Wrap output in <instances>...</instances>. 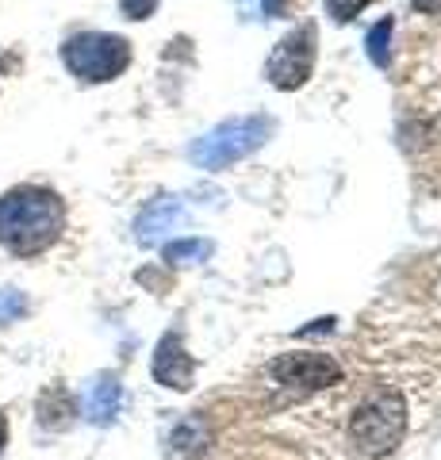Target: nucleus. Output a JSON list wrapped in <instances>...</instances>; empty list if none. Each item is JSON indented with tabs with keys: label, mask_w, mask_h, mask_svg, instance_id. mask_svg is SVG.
<instances>
[{
	"label": "nucleus",
	"mask_w": 441,
	"mask_h": 460,
	"mask_svg": "<svg viewBox=\"0 0 441 460\" xmlns=\"http://www.w3.org/2000/svg\"><path fill=\"white\" fill-rule=\"evenodd\" d=\"M66 226V208L50 189L20 184L0 196V246L12 253L31 257L54 246Z\"/></svg>",
	"instance_id": "obj_1"
},
{
	"label": "nucleus",
	"mask_w": 441,
	"mask_h": 460,
	"mask_svg": "<svg viewBox=\"0 0 441 460\" xmlns=\"http://www.w3.org/2000/svg\"><path fill=\"white\" fill-rule=\"evenodd\" d=\"M407 434V402L395 387H376L349 419V441L361 456H388Z\"/></svg>",
	"instance_id": "obj_2"
},
{
	"label": "nucleus",
	"mask_w": 441,
	"mask_h": 460,
	"mask_svg": "<svg viewBox=\"0 0 441 460\" xmlns=\"http://www.w3.org/2000/svg\"><path fill=\"white\" fill-rule=\"evenodd\" d=\"M269 135H273V123H269L265 115H238V119H226L196 138L189 157H192V165H200V169H223L231 162H242V157L253 150H261Z\"/></svg>",
	"instance_id": "obj_3"
},
{
	"label": "nucleus",
	"mask_w": 441,
	"mask_h": 460,
	"mask_svg": "<svg viewBox=\"0 0 441 460\" xmlns=\"http://www.w3.org/2000/svg\"><path fill=\"white\" fill-rule=\"evenodd\" d=\"M62 62L74 77L96 84V81L119 77L123 69L131 66V47H127V39H119V35L84 31V35H74L62 47Z\"/></svg>",
	"instance_id": "obj_4"
},
{
	"label": "nucleus",
	"mask_w": 441,
	"mask_h": 460,
	"mask_svg": "<svg viewBox=\"0 0 441 460\" xmlns=\"http://www.w3.org/2000/svg\"><path fill=\"white\" fill-rule=\"evenodd\" d=\"M311 69H315V27L304 23L273 47V58L265 62V77L269 84L288 93V89H300L311 77Z\"/></svg>",
	"instance_id": "obj_5"
},
{
	"label": "nucleus",
	"mask_w": 441,
	"mask_h": 460,
	"mask_svg": "<svg viewBox=\"0 0 441 460\" xmlns=\"http://www.w3.org/2000/svg\"><path fill=\"white\" fill-rule=\"evenodd\" d=\"M273 380L288 392H322L341 380V368L326 353H284L273 361Z\"/></svg>",
	"instance_id": "obj_6"
},
{
	"label": "nucleus",
	"mask_w": 441,
	"mask_h": 460,
	"mask_svg": "<svg viewBox=\"0 0 441 460\" xmlns=\"http://www.w3.org/2000/svg\"><path fill=\"white\" fill-rule=\"evenodd\" d=\"M192 357L189 349H184V341L177 330H169V334L158 341V349H154V380H158L162 387H177V392H184V387H192Z\"/></svg>",
	"instance_id": "obj_7"
},
{
	"label": "nucleus",
	"mask_w": 441,
	"mask_h": 460,
	"mask_svg": "<svg viewBox=\"0 0 441 460\" xmlns=\"http://www.w3.org/2000/svg\"><path fill=\"white\" fill-rule=\"evenodd\" d=\"M181 219H184V204H181V199L177 196H162V199H154V204L135 219V234H138V242H154L158 234H165V230L181 226Z\"/></svg>",
	"instance_id": "obj_8"
},
{
	"label": "nucleus",
	"mask_w": 441,
	"mask_h": 460,
	"mask_svg": "<svg viewBox=\"0 0 441 460\" xmlns=\"http://www.w3.org/2000/svg\"><path fill=\"white\" fill-rule=\"evenodd\" d=\"M119 402H123L119 380H116V376H101V380H93L89 392H84L81 411H84V419H89V422L108 426V422L119 414Z\"/></svg>",
	"instance_id": "obj_9"
},
{
	"label": "nucleus",
	"mask_w": 441,
	"mask_h": 460,
	"mask_svg": "<svg viewBox=\"0 0 441 460\" xmlns=\"http://www.w3.org/2000/svg\"><path fill=\"white\" fill-rule=\"evenodd\" d=\"M74 395L66 392V387H50V392H42L39 399V422L47 426V429H66L69 422H74Z\"/></svg>",
	"instance_id": "obj_10"
},
{
	"label": "nucleus",
	"mask_w": 441,
	"mask_h": 460,
	"mask_svg": "<svg viewBox=\"0 0 441 460\" xmlns=\"http://www.w3.org/2000/svg\"><path fill=\"white\" fill-rule=\"evenodd\" d=\"M173 449L177 453H196L200 445L207 441V426H204V419H196V414H189V419H181L177 426H173Z\"/></svg>",
	"instance_id": "obj_11"
},
{
	"label": "nucleus",
	"mask_w": 441,
	"mask_h": 460,
	"mask_svg": "<svg viewBox=\"0 0 441 460\" xmlns=\"http://www.w3.org/2000/svg\"><path fill=\"white\" fill-rule=\"evenodd\" d=\"M207 253H211V242H204V238H184V242H169V246H165V261L192 265V261H204Z\"/></svg>",
	"instance_id": "obj_12"
},
{
	"label": "nucleus",
	"mask_w": 441,
	"mask_h": 460,
	"mask_svg": "<svg viewBox=\"0 0 441 460\" xmlns=\"http://www.w3.org/2000/svg\"><path fill=\"white\" fill-rule=\"evenodd\" d=\"M365 47H368V58H373L380 69H388V58H392V20H380L373 31H368Z\"/></svg>",
	"instance_id": "obj_13"
},
{
	"label": "nucleus",
	"mask_w": 441,
	"mask_h": 460,
	"mask_svg": "<svg viewBox=\"0 0 441 460\" xmlns=\"http://www.w3.org/2000/svg\"><path fill=\"white\" fill-rule=\"evenodd\" d=\"M23 314H27V296L16 292V288H4V292H0V326L16 323Z\"/></svg>",
	"instance_id": "obj_14"
},
{
	"label": "nucleus",
	"mask_w": 441,
	"mask_h": 460,
	"mask_svg": "<svg viewBox=\"0 0 441 460\" xmlns=\"http://www.w3.org/2000/svg\"><path fill=\"white\" fill-rule=\"evenodd\" d=\"M365 8H368V0H326V12H331V20H338V23H349Z\"/></svg>",
	"instance_id": "obj_15"
},
{
	"label": "nucleus",
	"mask_w": 441,
	"mask_h": 460,
	"mask_svg": "<svg viewBox=\"0 0 441 460\" xmlns=\"http://www.w3.org/2000/svg\"><path fill=\"white\" fill-rule=\"evenodd\" d=\"M119 8H123L127 20H150L154 8H158V0H119Z\"/></svg>",
	"instance_id": "obj_16"
},
{
	"label": "nucleus",
	"mask_w": 441,
	"mask_h": 460,
	"mask_svg": "<svg viewBox=\"0 0 441 460\" xmlns=\"http://www.w3.org/2000/svg\"><path fill=\"white\" fill-rule=\"evenodd\" d=\"M261 8H265V16H288L292 0H261Z\"/></svg>",
	"instance_id": "obj_17"
},
{
	"label": "nucleus",
	"mask_w": 441,
	"mask_h": 460,
	"mask_svg": "<svg viewBox=\"0 0 441 460\" xmlns=\"http://www.w3.org/2000/svg\"><path fill=\"white\" fill-rule=\"evenodd\" d=\"M419 12H441V0H410Z\"/></svg>",
	"instance_id": "obj_18"
},
{
	"label": "nucleus",
	"mask_w": 441,
	"mask_h": 460,
	"mask_svg": "<svg viewBox=\"0 0 441 460\" xmlns=\"http://www.w3.org/2000/svg\"><path fill=\"white\" fill-rule=\"evenodd\" d=\"M4 445H8V419L0 414V453H4Z\"/></svg>",
	"instance_id": "obj_19"
}]
</instances>
